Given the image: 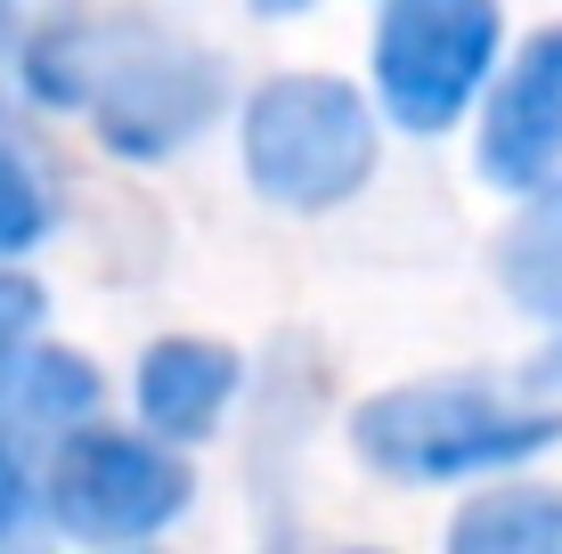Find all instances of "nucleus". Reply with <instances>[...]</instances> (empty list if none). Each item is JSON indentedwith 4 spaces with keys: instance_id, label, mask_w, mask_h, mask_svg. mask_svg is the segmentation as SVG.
I'll return each instance as SVG.
<instances>
[{
    "instance_id": "obj_1",
    "label": "nucleus",
    "mask_w": 562,
    "mask_h": 554,
    "mask_svg": "<svg viewBox=\"0 0 562 554\" xmlns=\"http://www.w3.org/2000/svg\"><path fill=\"white\" fill-rule=\"evenodd\" d=\"M351 441L392 482H464V473H497V465L554 449L562 416L514 408L490 384H408V392L367 399L351 416Z\"/></svg>"
},
{
    "instance_id": "obj_2",
    "label": "nucleus",
    "mask_w": 562,
    "mask_h": 554,
    "mask_svg": "<svg viewBox=\"0 0 562 554\" xmlns=\"http://www.w3.org/2000/svg\"><path fill=\"white\" fill-rule=\"evenodd\" d=\"M33 82H42V99H90L123 156H171L221 106V66L204 49H164V42L90 49L82 33H42Z\"/></svg>"
},
{
    "instance_id": "obj_3",
    "label": "nucleus",
    "mask_w": 562,
    "mask_h": 554,
    "mask_svg": "<svg viewBox=\"0 0 562 554\" xmlns=\"http://www.w3.org/2000/svg\"><path fill=\"white\" fill-rule=\"evenodd\" d=\"M245 171L261 196L294 204V213H326V204L359 196L375 171V114L335 74H278L245 106Z\"/></svg>"
},
{
    "instance_id": "obj_4",
    "label": "nucleus",
    "mask_w": 562,
    "mask_h": 554,
    "mask_svg": "<svg viewBox=\"0 0 562 554\" xmlns=\"http://www.w3.org/2000/svg\"><path fill=\"white\" fill-rule=\"evenodd\" d=\"M497 57V0H392L375 25V90L408 131H449Z\"/></svg>"
},
{
    "instance_id": "obj_5",
    "label": "nucleus",
    "mask_w": 562,
    "mask_h": 554,
    "mask_svg": "<svg viewBox=\"0 0 562 554\" xmlns=\"http://www.w3.org/2000/svg\"><path fill=\"white\" fill-rule=\"evenodd\" d=\"M188 465L139 432H66L49 456L42 498L74 539H147L171 513H188Z\"/></svg>"
},
{
    "instance_id": "obj_6",
    "label": "nucleus",
    "mask_w": 562,
    "mask_h": 554,
    "mask_svg": "<svg viewBox=\"0 0 562 554\" xmlns=\"http://www.w3.org/2000/svg\"><path fill=\"white\" fill-rule=\"evenodd\" d=\"M481 171L497 188H554L562 180V25L538 33L490 99L481 123Z\"/></svg>"
},
{
    "instance_id": "obj_7",
    "label": "nucleus",
    "mask_w": 562,
    "mask_h": 554,
    "mask_svg": "<svg viewBox=\"0 0 562 554\" xmlns=\"http://www.w3.org/2000/svg\"><path fill=\"white\" fill-rule=\"evenodd\" d=\"M90 399H99V375H90L74 351H33V359H25L16 399L0 408V539H9V530L25 522V506H33V465H25L33 432L82 416Z\"/></svg>"
},
{
    "instance_id": "obj_8",
    "label": "nucleus",
    "mask_w": 562,
    "mask_h": 554,
    "mask_svg": "<svg viewBox=\"0 0 562 554\" xmlns=\"http://www.w3.org/2000/svg\"><path fill=\"white\" fill-rule=\"evenodd\" d=\"M228 392H237V351H221L204 335H171L139 359V416L171 441H204L221 425Z\"/></svg>"
},
{
    "instance_id": "obj_9",
    "label": "nucleus",
    "mask_w": 562,
    "mask_h": 554,
    "mask_svg": "<svg viewBox=\"0 0 562 554\" xmlns=\"http://www.w3.org/2000/svg\"><path fill=\"white\" fill-rule=\"evenodd\" d=\"M457 554H562V489H490L457 513Z\"/></svg>"
},
{
    "instance_id": "obj_10",
    "label": "nucleus",
    "mask_w": 562,
    "mask_h": 554,
    "mask_svg": "<svg viewBox=\"0 0 562 554\" xmlns=\"http://www.w3.org/2000/svg\"><path fill=\"white\" fill-rule=\"evenodd\" d=\"M506 285L521 310H562V196H547L506 245Z\"/></svg>"
},
{
    "instance_id": "obj_11",
    "label": "nucleus",
    "mask_w": 562,
    "mask_h": 554,
    "mask_svg": "<svg viewBox=\"0 0 562 554\" xmlns=\"http://www.w3.org/2000/svg\"><path fill=\"white\" fill-rule=\"evenodd\" d=\"M49 228V196H42V171L16 156L9 139H0V261L25 253V245H42Z\"/></svg>"
},
{
    "instance_id": "obj_12",
    "label": "nucleus",
    "mask_w": 562,
    "mask_h": 554,
    "mask_svg": "<svg viewBox=\"0 0 562 554\" xmlns=\"http://www.w3.org/2000/svg\"><path fill=\"white\" fill-rule=\"evenodd\" d=\"M33 327H42V285H25V278H0V408L16 399V375H25V342Z\"/></svg>"
},
{
    "instance_id": "obj_13",
    "label": "nucleus",
    "mask_w": 562,
    "mask_h": 554,
    "mask_svg": "<svg viewBox=\"0 0 562 554\" xmlns=\"http://www.w3.org/2000/svg\"><path fill=\"white\" fill-rule=\"evenodd\" d=\"M16 9H25V0H0V42L16 33Z\"/></svg>"
},
{
    "instance_id": "obj_14",
    "label": "nucleus",
    "mask_w": 562,
    "mask_h": 554,
    "mask_svg": "<svg viewBox=\"0 0 562 554\" xmlns=\"http://www.w3.org/2000/svg\"><path fill=\"white\" fill-rule=\"evenodd\" d=\"M538 375H547V384H562V342H554V351H547V368H538Z\"/></svg>"
},
{
    "instance_id": "obj_15",
    "label": "nucleus",
    "mask_w": 562,
    "mask_h": 554,
    "mask_svg": "<svg viewBox=\"0 0 562 554\" xmlns=\"http://www.w3.org/2000/svg\"><path fill=\"white\" fill-rule=\"evenodd\" d=\"M261 9H302V0H261Z\"/></svg>"
}]
</instances>
